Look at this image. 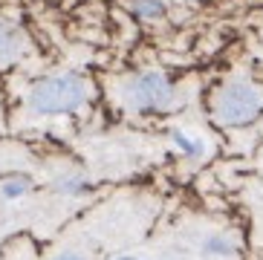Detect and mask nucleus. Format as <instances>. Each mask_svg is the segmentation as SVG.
Instances as JSON below:
<instances>
[{
	"mask_svg": "<svg viewBox=\"0 0 263 260\" xmlns=\"http://www.w3.org/2000/svg\"><path fill=\"white\" fill-rule=\"evenodd\" d=\"M171 139H174V142H177V145L182 147L188 156H200V153H202V145H200V142H191V139H188L185 133H179V130H174V133H171Z\"/></svg>",
	"mask_w": 263,
	"mask_h": 260,
	"instance_id": "0eeeda50",
	"label": "nucleus"
},
{
	"mask_svg": "<svg viewBox=\"0 0 263 260\" xmlns=\"http://www.w3.org/2000/svg\"><path fill=\"white\" fill-rule=\"evenodd\" d=\"M26 188H29V179H6V182L0 185V197L3 199H17L24 197Z\"/></svg>",
	"mask_w": 263,
	"mask_h": 260,
	"instance_id": "423d86ee",
	"label": "nucleus"
},
{
	"mask_svg": "<svg viewBox=\"0 0 263 260\" xmlns=\"http://www.w3.org/2000/svg\"><path fill=\"white\" fill-rule=\"evenodd\" d=\"M58 188H61V191H67V194H78V191H84L87 185H84V179L72 176V179H61V182H58Z\"/></svg>",
	"mask_w": 263,
	"mask_h": 260,
	"instance_id": "1a4fd4ad",
	"label": "nucleus"
},
{
	"mask_svg": "<svg viewBox=\"0 0 263 260\" xmlns=\"http://www.w3.org/2000/svg\"><path fill=\"white\" fill-rule=\"evenodd\" d=\"M55 260H84V257H78V254H58Z\"/></svg>",
	"mask_w": 263,
	"mask_h": 260,
	"instance_id": "9d476101",
	"label": "nucleus"
},
{
	"mask_svg": "<svg viewBox=\"0 0 263 260\" xmlns=\"http://www.w3.org/2000/svg\"><path fill=\"white\" fill-rule=\"evenodd\" d=\"M116 260H133V257H116Z\"/></svg>",
	"mask_w": 263,
	"mask_h": 260,
	"instance_id": "9b49d317",
	"label": "nucleus"
},
{
	"mask_svg": "<svg viewBox=\"0 0 263 260\" xmlns=\"http://www.w3.org/2000/svg\"><path fill=\"white\" fill-rule=\"evenodd\" d=\"M122 99L130 110H171L177 107V96L174 87L159 69H147L124 81Z\"/></svg>",
	"mask_w": 263,
	"mask_h": 260,
	"instance_id": "7ed1b4c3",
	"label": "nucleus"
},
{
	"mask_svg": "<svg viewBox=\"0 0 263 260\" xmlns=\"http://www.w3.org/2000/svg\"><path fill=\"white\" fill-rule=\"evenodd\" d=\"M87 101V81L76 72H58V76L41 78L29 90V107L41 116L76 113Z\"/></svg>",
	"mask_w": 263,
	"mask_h": 260,
	"instance_id": "f257e3e1",
	"label": "nucleus"
},
{
	"mask_svg": "<svg viewBox=\"0 0 263 260\" xmlns=\"http://www.w3.org/2000/svg\"><path fill=\"white\" fill-rule=\"evenodd\" d=\"M130 9L142 21H156L165 15V0H130Z\"/></svg>",
	"mask_w": 263,
	"mask_h": 260,
	"instance_id": "39448f33",
	"label": "nucleus"
},
{
	"mask_svg": "<svg viewBox=\"0 0 263 260\" xmlns=\"http://www.w3.org/2000/svg\"><path fill=\"white\" fill-rule=\"evenodd\" d=\"M24 49V38L15 26L9 23H0V61H15Z\"/></svg>",
	"mask_w": 263,
	"mask_h": 260,
	"instance_id": "20e7f679",
	"label": "nucleus"
},
{
	"mask_svg": "<svg viewBox=\"0 0 263 260\" xmlns=\"http://www.w3.org/2000/svg\"><path fill=\"white\" fill-rule=\"evenodd\" d=\"M205 252L209 254H232L234 252V246H226V240H220V237H211L209 243H205Z\"/></svg>",
	"mask_w": 263,
	"mask_h": 260,
	"instance_id": "6e6552de",
	"label": "nucleus"
},
{
	"mask_svg": "<svg viewBox=\"0 0 263 260\" xmlns=\"http://www.w3.org/2000/svg\"><path fill=\"white\" fill-rule=\"evenodd\" d=\"M211 116L226 127H243L263 116V96L249 81H229L214 92Z\"/></svg>",
	"mask_w": 263,
	"mask_h": 260,
	"instance_id": "f03ea898",
	"label": "nucleus"
}]
</instances>
